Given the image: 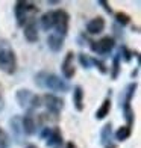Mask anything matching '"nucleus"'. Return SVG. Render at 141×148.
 I'll return each mask as SVG.
<instances>
[{
	"label": "nucleus",
	"instance_id": "nucleus-1",
	"mask_svg": "<svg viewBox=\"0 0 141 148\" xmlns=\"http://www.w3.org/2000/svg\"><path fill=\"white\" fill-rule=\"evenodd\" d=\"M39 76L43 77V80L37 82L38 86L43 88H49L50 91L55 92H68L70 91V85L62 80L61 77H58L56 74H46V73H39Z\"/></svg>",
	"mask_w": 141,
	"mask_h": 148
},
{
	"label": "nucleus",
	"instance_id": "nucleus-2",
	"mask_svg": "<svg viewBox=\"0 0 141 148\" xmlns=\"http://www.w3.org/2000/svg\"><path fill=\"white\" fill-rule=\"evenodd\" d=\"M0 70L6 74H14L17 70V58L14 50L8 45L0 49Z\"/></svg>",
	"mask_w": 141,
	"mask_h": 148
},
{
	"label": "nucleus",
	"instance_id": "nucleus-3",
	"mask_svg": "<svg viewBox=\"0 0 141 148\" xmlns=\"http://www.w3.org/2000/svg\"><path fill=\"white\" fill-rule=\"evenodd\" d=\"M68 24H70V15L64 9H58L53 12V27L56 29L59 36H65L68 32Z\"/></svg>",
	"mask_w": 141,
	"mask_h": 148
},
{
	"label": "nucleus",
	"instance_id": "nucleus-4",
	"mask_svg": "<svg viewBox=\"0 0 141 148\" xmlns=\"http://www.w3.org/2000/svg\"><path fill=\"white\" fill-rule=\"evenodd\" d=\"M43 103L47 107V112L53 113V115H59V112L64 109V100L59 98L56 95H52V94H46L41 97Z\"/></svg>",
	"mask_w": 141,
	"mask_h": 148
},
{
	"label": "nucleus",
	"instance_id": "nucleus-5",
	"mask_svg": "<svg viewBox=\"0 0 141 148\" xmlns=\"http://www.w3.org/2000/svg\"><path fill=\"white\" fill-rule=\"evenodd\" d=\"M73 59H75V53L68 51L65 55V59L61 64V70H62V74H64L65 79H71L76 74V68H75V64H73Z\"/></svg>",
	"mask_w": 141,
	"mask_h": 148
},
{
	"label": "nucleus",
	"instance_id": "nucleus-6",
	"mask_svg": "<svg viewBox=\"0 0 141 148\" xmlns=\"http://www.w3.org/2000/svg\"><path fill=\"white\" fill-rule=\"evenodd\" d=\"M24 38L29 42H37L38 41V27L35 24V18L30 17L28 23L24 24Z\"/></svg>",
	"mask_w": 141,
	"mask_h": 148
},
{
	"label": "nucleus",
	"instance_id": "nucleus-7",
	"mask_svg": "<svg viewBox=\"0 0 141 148\" xmlns=\"http://www.w3.org/2000/svg\"><path fill=\"white\" fill-rule=\"evenodd\" d=\"M114 38L111 36H103L100 41L96 42V53H100V55H108V53L114 49Z\"/></svg>",
	"mask_w": 141,
	"mask_h": 148
},
{
	"label": "nucleus",
	"instance_id": "nucleus-8",
	"mask_svg": "<svg viewBox=\"0 0 141 148\" xmlns=\"http://www.w3.org/2000/svg\"><path fill=\"white\" fill-rule=\"evenodd\" d=\"M46 145L50 148H61L62 145V134H61V129L59 127H53L50 136L47 138Z\"/></svg>",
	"mask_w": 141,
	"mask_h": 148
},
{
	"label": "nucleus",
	"instance_id": "nucleus-9",
	"mask_svg": "<svg viewBox=\"0 0 141 148\" xmlns=\"http://www.w3.org/2000/svg\"><path fill=\"white\" fill-rule=\"evenodd\" d=\"M15 18H17V24L20 27H24V24L28 23V11H26V5L24 2H17L15 3Z\"/></svg>",
	"mask_w": 141,
	"mask_h": 148
},
{
	"label": "nucleus",
	"instance_id": "nucleus-10",
	"mask_svg": "<svg viewBox=\"0 0 141 148\" xmlns=\"http://www.w3.org/2000/svg\"><path fill=\"white\" fill-rule=\"evenodd\" d=\"M21 129H23V133H26V134H33L37 132V121H35V118H33V115L30 112L26 113V115L23 116Z\"/></svg>",
	"mask_w": 141,
	"mask_h": 148
},
{
	"label": "nucleus",
	"instance_id": "nucleus-11",
	"mask_svg": "<svg viewBox=\"0 0 141 148\" xmlns=\"http://www.w3.org/2000/svg\"><path fill=\"white\" fill-rule=\"evenodd\" d=\"M103 29H105V20L102 17L93 18L91 21H88V24H86V32L91 33V35H97V33L103 32Z\"/></svg>",
	"mask_w": 141,
	"mask_h": 148
},
{
	"label": "nucleus",
	"instance_id": "nucleus-12",
	"mask_svg": "<svg viewBox=\"0 0 141 148\" xmlns=\"http://www.w3.org/2000/svg\"><path fill=\"white\" fill-rule=\"evenodd\" d=\"M47 44H49V49L52 51L58 53L64 45V38L59 36L58 33H52V35H49V38H47Z\"/></svg>",
	"mask_w": 141,
	"mask_h": 148
},
{
	"label": "nucleus",
	"instance_id": "nucleus-13",
	"mask_svg": "<svg viewBox=\"0 0 141 148\" xmlns=\"http://www.w3.org/2000/svg\"><path fill=\"white\" fill-rule=\"evenodd\" d=\"M73 104H75L76 110L79 112L84 110V89L80 86H76L73 89Z\"/></svg>",
	"mask_w": 141,
	"mask_h": 148
},
{
	"label": "nucleus",
	"instance_id": "nucleus-14",
	"mask_svg": "<svg viewBox=\"0 0 141 148\" xmlns=\"http://www.w3.org/2000/svg\"><path fill=\"white\" fill-rule=\"evenodd\" d=\"M32 95H33V94L29 89H20V91H17V101H18V104L21 107H29Z\"/></svg>",
	"mask_w": 141,
	"mask_h": 148
},
{
	"label": "nucleus",
	"instance_id": "nucleus-15",
	"mask_svg": "<svg viewBox=\"0 0 141 148\" xmlns=\"http://www.w3.org/2000/svg\"><path fill=\"white\" fill-rule=\"evenodd\" d=\"M9 124H11V129H12V134L15 136L17 139V142H20V139H21V134H23V129H21V119H20V116H14L11 121H9Z\"/></svg>",
	"mask_w": 141,
	"mask_h": 148
},
{
	"label": "nucleus",
	"instance_id": "nucleus-16",
	"mask_svg": "<svg viewBox=\"0 0 141 148\" xmlns=\"http://www.w3.org/2000/svg\"><path fill=\"white\" fill-rule=\"evenodd\" d=\"M109 110H111V100L109 98H105L102 106L99 107V110L96 112V118L97 119H103L105 116L109 115Z\"/></svg>",
	"mask_w": 141,
	"mask_h": 148
},
{
	"label": "nucleus",
	"instance_id": "nucleus-17",
	"mask_svg": "<svg viewBox=\"0 0 141 148\" xmlns=\"http://www.w3.org/2000/svg\"><path fill=\"white\" fill-rule=\"evenodd\" d=\"M111 136H112V125H111V123H108V124L103 125L102 133H100V144L108 145L109 140H111Z\"/></svg>",
	"mask_w": 141,
	"mask_h": 148
},
{
	"label": "nucleus",
	"instance_id": "nucleus-18",
	"mask_svg": "<svg viewBox=\"0 0 141 148\" xmlns=\"http://www.w3.org/2000/svg\"><path fill=\"white\" fill-rule=\"evenodd\" d=\"M41 26L44 30H50L53 27V12H46L41 17Z\"/></svg>",
	"mask_w": 141,
	"mask_h": 148
},
{
	"label": "nucleus",
	"instance_id": "nucleus-19",
	"mask_svg": "<svg viewBox=\"0 0 141 148\" xmlns=\"http://www.w3.org/2000/svg\"><path fill=\"white\" fill-rule=\"evenodd\" d=\"M131 133H132L131 127L123 125V127H120V129L115 132V138H117V140H126L127 138L131 136Z\"/></svg>",
	"mask_w": 141,
	"mask_h": 148
},
{
	"label": "nucleus",
	"instance_id": "nucleus-20",
	"mask_svg": "<svg viewBox=\"0 0 141 148\" xmlns=\"http://www.w3.org/2000/svg\"><path fill=\"white\" fill-rule=\"evenodd\" d=\"M118 73H120V55L114 56V60H112V68H111V77L115 80L118 77Z\"/></svg>",
	"mask_w": 141,
	"mask_h": 148
},
{
	"label": "nucleus",
	"instance_id": "nucleus-21",
	"mask_svg": "<svg viewBox=\"0 0 141 148\" xmlns=\"http://www.w3.org/2000/svg\"><path fill=\"white\" fill-rule=\"evenodd\" d=\"M115 20H117V23L122 24V26H126V24L131 23V17L127 14H124V12H117V14H115Z\"/></svg>",
	"mask_w": 141,
	"mask_h": 148
},
{
	"label": "nucleus",
	"instance_id": "nucleus-22",
	"mask_svg": "<svg viewBox=\"0 0 141 148\" xmlns=\"http://www.w3.org/2000/svg\"><path fill=\"white\" fill-rule=\"evenodd\" d=\"M91 64L96 65L97 70L102 73V74H106V73H108V66H106V65L102 62V60H99V59H91Z\"/></svg>",
	"mask_w": 141,
	"mask_h": 148
},
{
	"label": "nucleus",
	"instance_id": "nucleus-23",
	"mask_svg": "<svg viewBox=\"0 0 141 148\" xmlns=\"http://www.w3.org/2000/svg\"><path fill=\"white\" fill-rule=\"evenodd\" d=\"M79 62H80V65L84 66V68H90L91 66V59L85 55V53H80L79 55Z\"/></svg>",
	"mask_w": 141,
	"mask_h": 148
},
{
	"label": "nucleus",
	"instance_id": "nucleus-24",
	"mask_svg": "<svg viewBox=\"0 0 141 148\" xmlns=\"http://www.w3.org/2000/svg\"><path fill=\"white\" fill-rule=\"evenodd\" d=\"M123 53V58H124V60L126 62H129V60L132 59V56H133V51H131L127 47H124V45H122V50H120V55Z\"/></svg>",
	"mask_w": 141,
	"mask_h": 148
},
{
	"label": "nucleus",
	"instance_id": "nucleus-25",
	"mask_svg": "<svg viewBox=\"0 0 141 148\" xmlns=\"http://www.w3.org/2000/svg\"><path fill=\"white\" fill-rule=\"evenodd\" d=\"M30 106L33 107V109H35V107H39V106H41V97H38V95H32Z\"/></svg>",
	"mask_w": 141,
	"mask_h": 148
},
{
	"label": "nucleus",
	"instance_id": "nucleus-26",
	"mask_svg": "<svg viewBox=\"0 0 141 148\" xmlns=\"http://www.w3.org/2000/svg\"><path fill=\"white\" fill-rule=\"evenodd\" d=\"M99 3H100V5L103 6V9H105L106 12H108V14H111V12H112V9H111V5H109L108 2H105V0H100Z\"/></svg>",
	"mask_w": 141,
	"mask_h": 148
},
{
	"label": "nucleus",
	"instance_id": "nucleus-27",
	"mask_svg": "<svg viewBox=\"0 0 141 148\" xmlns=\"http://www.w3.org/2000/svg\"><path fill=\"white\" fill-rule=\"evenodd\" d=\"M50 133H52V129H49V127H44L43 132H41V138H43V139H47V138L50 136Z\"/></svg>",
	"mask_w": 141,
	"mask_h": 148
},
{
	"label": "nucleus",
	"instance_id": "nucleus-28",
	"mask_svg": "<svg viewBox=\"0 0 141 148\" xmlns=\"http://www.w3.org/2000/svg\"><path fill=\"white\" fill-rule=\"evenodd\" d=\"M65 148H77V145H76L75 142H73V140H70V142H67Z\"/></svg>",
	"mask_w": 141,
	"mask_h": 148
},
{
	"label": "nucleus",
	"instance_id": "nucleus-29",
	"mask_svg": "<svg viewBox=\"0 0 141 148\" xmlns=\"http://www.w3.org/2000/svg\"><path fill=\"white\" fill-rule=\"evenodd\" d=\"M0 148H8V139L0 140Z\"/></svg>",
	"mask_w": 141,
	"mask_h": 148
},
{
	"label": "nucleus",
	"instance_id": "nucleus-30",
	"mask_svg": "<svg viewBox=\"0 0 141 148\" xmlns=\"http://www.w3.org/2000/svg\"><path fill=\"white\" fill-rule=\"evenodd\" d=\"M5 139H8V138H6V134H5V132H3L2 129H0V140H5Z\"/></svg>",
	"mask_w": 141,
	"mask_h": 148
},
{
	"label": "nucleus",
	"instance_id": "nucleus-31",
	"mask_svg": "<svg viewBox=\"0 0 141 148\" xmlns=\"http://www.w3.org/2000/svg\"><path fill=\"white\" fill-rule=\"evenodd\" d=\"M26 148H38V147H37V145H33V144H30V145H28Z\"/></svg>",
	"mask_w": 141,
	"mask_h": 148
},
{
	"label": "nucleus",
	"instance_id": "nucleus-32",
	"mask_svg": "<svg viewBox=\"0 0 141 148\" xmlns=\"http://www.w3.org/2000/svg\"><path fill=\"white\" fill-rule=\"evenodd\" d=\"M106 148H115V145H108V147H106Z\"/></svg>",
	"mask_w": 141,
	"mask_h": 148
},
{
	"label": "nucleus",
	"instance_id": "nucleus-33",
	"mask_svg": "<svg viewBox=\"0 0 141 148\" xmlns=\"http://www.w3.org/2000/svg\"><path fill=\"white\" fill-rule=\"evenodd\" d=\"M0 95H2V85H0Z\"/></svg>",
	"mask_w": 141,
	"mask_h": 148
}]
</instances>
